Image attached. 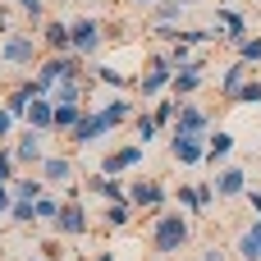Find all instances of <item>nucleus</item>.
<instances>
[{
  "mask_svg": "<svg viewBox=\"0 0 261 261\" xmlns=\"http://www.w3.org/2000/svg\"><path fill=\"white\" fill-rule=\"evenodd\" d=\"M193 239V216L179 206H165L161 216H151V252L156 257H179Z\"/></svg>",
  "mask_w": 261,
  "mask_h": 261,
  "instance_id": "1",
  "label": "nucleus"
},
{
  "mask_svg": "<svg viewBox=\"0 0 261 261\" xmlns=\"http://www.w3.org/2000/svg\"><path fill=\"white\" fill-rule=\"evenodd\" d=\"M170 83H174V60H170V50H165V46H156V50H151V60H147V69L133 78V92L151 106V101L170 96Z\"/></svg>",
  "mask_w": 261,
  "mask_h": 261,
  "instance_id": "2",
  "label": "nucleus"
},
{
  "mask_svg": "<svg viewBox=\"0 0 261 261\" xmlns=\"http://www.w3.org/2000/svg\"><path fill=\"white\" fill-rule=\"evenodd\" d=\"M46 55H41V37L37 28H14L9 37H0V64L5 69H37Z\"/></svg>",
  "mask_w": 261,
  "mask_h": 261,
  "instance_id": "3",
  "label": "nucleus"
},
{
  "mask_svg": "<svg viewBox=\"0 0 261 261\" xmlns=\"http://www.w3.org/2000/svg\"><path fill=\"white\" fill-rule=\"evenodd\" d=\"M37 174L46 179V188H64V197H78V193H83V174H78L73 151H50Z\"/></svg>",
  "mask_w": 261,
  "mask_h": 261,
  "instance_id": "4",
  "label": "nucleus"
},
{
  "mask_svg": "<svg viewBox=\"0 0 261 261\" xmlns=\"http://www.w3.org/2000/svg\"><path fill=\"white\" fill-rule=\"evenodd\" d=\"M69 37H73V55H83V60H92L101 46H106V23L96 18V14H78V18H69Z\"/></svg>",
  "mask_w": 261,
  "mask_h": 261,
  "instance_id": "5",
  "label": "nucleus"
},
{
  "mask_svg": "<svg viewBox=\"0 0 261 261\" xmlns=\"http://www.w3.org/2000/svg\"><path fill=\"white\" fill-rule=\"evenodd\" d=\"M142 156H147L142 142H119V147H106V151H101L96 170L110 174V179H124V174H133V170L142 165Z\"/></svg>",
  "mask_w": 261,
  "mask_h": 261,
  "instance_id": "6",
  "label": "nucleus"
},
{
  "mask_svg": "<svg viewBox=\"0 0 261 261\" xmlns=\"http://www.w3.org/2000/svg\"><path fill=\"white\" fill-rule=\"evenodd\" d=\"M128 202H133V211H151V216H161L165 206H170V188L161 184V179H128Z\"/></svg>",
  "mask_w": 261,
  "mask_h": 261,
  "instance_id": "7",
  "label": "nucleus"
},
{
  "mask_svg": "<svg viewBox=\"0 0 261 261\" xmlns=\"http://www.w3.org/2000/svg\"><path fill=\"white\" fill-rule=\"evenodd\" d=\"M170 138H211V110L197 101H179V119H174Z\"/></svg>",
  "mask_w": 261,
  "mask_h": 261,
  "instance_id": "8",
  "label": "nucleus"
},
{
  "mask_svg": "<svg viewBox=\"0 0 261 261\" xmlns=\"http://www.w3.org/2000/svg\"><path fill=\"white\" fill-rule=\"evenodd\" d=\"M110 133H115V128H110V124L101 119V110L92 106V110H87V115L78 119V128L69 133V151H83V147H101V142H106Z\"/></svg>",
  "mask_w": 261,
  "mask_h": 261,
  "instance_id": "9",
  "label": "nucleus"
},
{
  "mask_svg": "<svg viewBox=\"0 0 261 261\" xmlns=\"http://www.w3.org/2000/svg\"><path fill=\"white\" fill-rule=\"evenodd\" d=\"M50 229H55V239H64V243H69V239H83V234L92 229V216H87V206H83L78 197H64V211L55 216V225H50Z\"/></svg>",
  "mask_w": 261,
  "mask_h": 261,
  "instance_id": "10",
  "label": "nucleus"
},
{
  "mask_svg": "<svg viewBox=\"0 0 261 261\" xmlns=\"http://www.w3.org/2000/svg\"><path fill=\"white\" fill-rule=\"evenodd\" d=\"M46 156H50V151H46V133L18 128V138H14V161H18V170H23V165H28V170H41Z\"/></svg>",
  "mask_w": 261,
  "mask_h": 261,
  "instance_id": "11",
  "label": "nucleus"
},
{
  "mask_svg": "<svg viewBox=\"0 0 261 261\" xmlns=\"http://www.w3.org/2000/svg\"><path fill=\"white\" fill-rule=\"evenodd\" d=\"M211 28H220V37H225L234 50L252 37V32H248V14H243V9H229V5H216V23H211Z\"/></svg>",
  "mask_w": 261,
  "mask_h": 261,
  "instance_id": "12",
  "label": "nucleus"
},
{
  "mask_svg": "<svg viewBox=\"0 0 261 261\" xmlns=\"http://www.w3.org/2000/svg\"><path fill=\"white\" fill-rule=\"evenodd\" d=\"M202 83H206V60L197 55L188 69H174V83H170V96L174 101H193L197 92H202Z\"/></svg>",
  "mask_w": 261,
  "mask_h": 261,
  "instance_id": "13",
  "label": "nucleus"
},
{
  "mask_svg": "<svg viewBox=\"0 0 261 261\" xmlns=\"http://www.w3.org/2000/svg\"><path fill=\"white\" fill-rule=\"evenodd\" d=\"M83 193L101 197L106 206H110V202H128V179H110V174L92 170V174H83Z\"/></svg>",
  "mask_w": 261,
  "mask_h": 261,
  "instance_id": "14",
  "label": "nucleus"
},
{
  "mask_svg": "<svg viewBox=\"0 0 261 261\" xmlns=\"http://www.w3.org/2000/svg\"><path fill=\"white\" fill-rule=\"evenodd\" d=\"M211 184H216V197L220 202H234V197H248V170L243 165H225V170H216L211 174Z\"/></svg>",
  "mask_w": 261,
  "mask_h": 261,
  "instance_id": "15",
  "label": "nucleus"
},
{
  "mask_svg": "<svg viewBox=\"0 0 261 261\" xmlns=\"http://www.w3.org/2000/svg\"><path fill=\"white\" fill-rule=\"evenodd\" d=\"M37 37H41V50H46V55H69V50H73L69 18H46V23L37 28Z\"/></svg>",
  "mask_w": 261,
  "mask_h": 261,
  "instance_id": "16",
  "label": "nucleus"
},
{
  "mask_svg": "<svg viewBox=\"0 0 261 261\" xmlns=\"http://www.w3.org/2000/svg\"><path fill=\"white\" fill-rule=\"evenodd\" d=\"M252 73H257L252 64H243V60H229V64H225V73H220V101H225V106H234V96L248 87V78H252Z\"/></svg>",
  "mask_w": 261,
  "mask_h": 261,
  "instance_id": "17",
  "label": "nucleus"
},
{
  "mask_svg": "<svg viewBox=\"0 0 261 261\" xmlns=\"http://www.w3.org/2000/svg\"><path fill=\"white\" fill-rule=\"evenodd\" d=\"M174 165H206V138H170Z\"/></svg>",
  "mask_w": 261,
  "mask_h": 261,
  "instance_id": "18",
  "label": "nucleus"
},
{
  "mask_svg": "<svg viewBox=\"0 0 261 261\" xmlns=\"http://www.w3.org/2000/svg\"><path fill=\"white\" fill-rule=\"evenodd\" d=\"M87 92H92V78H69V83H55L50 87V101L55 106H83L87 110Z\"/></svg>",
  "mask_w": 261,
  "mask_h": 261,
  "instance_id": "19",
  "label": "nucleus"
},
{
  "mask_svg": "<svg viewBox=\"0 0 261 261\" xmlns=\"http://www.w3.org/2000/svg\"><path fill=\"white\" fill-rule=\"evenodd\" d=\"M96 110H101V119H106L110 128H124V124H133V115H138V106H133L124 92L106 96V106H96Z\"/></svg>",
  "mask_w": 261,
  "mask_h": 261,
  "instance_id": "20",
  "label": "nucleus"
},
{
  "mask_svg": "<svg viewBox=\"0 0 261 261\" xmlns=\"http://www.w3.org/2000/svg\"><path fill=\"white\" fill-rule=\"evenodd\" d=\"M229 156H234V133L229 128H211V138H206V165L211 170H225Z\"/></svg>",
  "mask_w": 261,
  "mask_h": 261,
  "instance_id": "21",
  "label": "nucleus"
},
{
  "mask_svg": "<svg viewBox=\"0 0 261 261\" xmlns=\"http://www.w3.org/2000/svg\"><path fill=\"white\" fill-rule=\"evenodd\" d=\"M193 5H202V0H161L151 9V28H184V14Z\"/></svg>",
  "mask_w": 261,
  "mask_h": 261,
  "instance_id": "22",
  "label": "nucleus"
},
{
  "mask_svg": "<svg viewBox=\"0 0 261 261\" xmlns=\"http://www.w3.org/2000/svg\"><path fill=\"white\" fill-rule=\"evenodd\" d=\"M23 128H32V133H55V101L50 96H41V101H32V110H28V119H23Z\"/></svg>",
  "mask_w": 261,
  "mask_h": 261,
  "instance_id": "23",
  "label": "nucleus"
},
{
  "mask_svg": "<svg viewBox=\"0 0 261 261\" xmlns=\"http://www.w3.org/2000/svg\"><path fill=\"white\" fill-rule=\"evenodd\" d=\"M92 83H101V87H115V92L133 87V78H128L124 69H115V64H92Z\"/></svg>",
  "mask_w": 261,
  "mask_h": 261,
  "instance_id": "24",
  "label": "nucleus"
},
{
  "mask_svg": "<svg viewBox=\"0 0 261 261\" xmlns=\"http://www.w3.org/2000/svg\"><path fill=\"white\" fill-rule=\"evenodd\" d=\"M50 188H46V179L41 174H28V179H14V202H41Z\"/></svg>",
  "mask_w": 261,
  "mask_h": 261,
  "instance_id": "25",
  "label": "nucleus"
},
{
  "mask_svg": "<svg viewBox=\"0 0 261 261\" xmlns=\"http://www.w3.org/2000/svg\"><path fill=\"white\" fill-rule=\"evenodd\" d=\"M133 216H138V211H133V202H110V206L101 211V225H106V229H128V225H133Z\"/></svg>",
  "mask_w": 261,
  "mask_h": 261,
  "instance_id": "26",
  "label": "nucleus"
},
{
  "mask_svg": "<svg viewBox=\"0 0 261 261\" xmlns=\"http://www.w3.org/2000/svg\"><path fill=\"white\" fill-rule=\"evenodd\" d=\"M147 110H151V119L161 124V133H170L174 119H179V101H174V96H161V101H151Z\"/></svg>",
  "mask_w": 261,
  "mask_h": 261,
  "instance_id": "27",
  "label": "nucleus"
},
{
  "mask_svg": "<svg viewBox=\"0 0 261 261\" xmlns=\"http://www.w3.org/2000/svg\"><path fill=\"white\" fill-rule=\"evenodd\" d=\"M87 110H92V106H87ZM87 110H83V106H55V133H60V138H69Z\"/></svg>",
  "mask_w": 261,
  "mask_h": 261,
  "instance_id": "28",
  "label": "nucleus"
},
{
  "mask_svg": "<svg viewBox=\"0 0 261 261\" xmlns=\"http://www.w3.org/2000/svg\"><path fill=\"white\" fill-rule=\"evenodd\" d=\"M32 211H37V225H55V216L64 211V193H46L41 202H32Z\"/></svg>",
  "mask_w": 261,
  "mask_h": 261,
  "instance_id": "29",
  "label": "nucleus"
},
{
  "mask_svg": "<svg viewBox=\"0 0 261 261\" xmlns=\"http://www.w3.org/2000/svg\"><path fill=\"white\" fill-rule=\"evenodd\" d=\"M133 138H138V142H142V147H147V142H156V138H161V124H156V119H151V110H138V115H133Z\"/></svg>",
  "mask_w": 261,
  "mask_h": 261,
  "instance_id": "30",
  "label": "nucleus"
},
{
  "mask_svg": "<svg viewBox=\"0 0 261 261\" xmlns=\"http://www.w3.org/2000/svg\"><path fill=\"white\" fill-rule=\"evenodd\" d=\"M234 257H239V261H261V243H257V234H252V229H243V234H239Z\"/></svg>",
  "mask_w": 261,
  "mask_h": 261,
  "instance_id": "31",
  "label": "nucleus"
},
{
  "mask_svg": "<svg viewBox=\"0 0 261 261\" xmlns=\"http://www.w3.org/2000/svg\"><path fill=\"white\" fill-rule=\"evenodd\" d=\"M9 5H14L32 28H41V23H46V0H9Z\"/></svg>",
  "mask_w": 261,
  "mask_h": 261,
  "instance_id": "32",
  "label": "nucleus"
},
{
  "mask_svg": "<svg viewBox=\"0 0 261 261\" xmlns=\"http://www.w3.org/2000/svg\"><path fill=\"white\" fill-rule=\"evenodd\" d=\"M174 206L188 211V216H197V184H179L174 188Z\"/></svg>",
  "mask_w": 261,
  "mask_h": 261,
  "instance_id": "33",
  "label": "nucleus"
},
{
  "mask_svg": "<svg viewBox=\"0 0 261 261\" xmlns=\"http://www.w3.org/2000/svg\"><path fill=\"white\" fill-rule=\"evenodd\" d=\"M14 179H18V161H14V142H9V147H0V184L14 188Z\"/></svg>",
  "mask_w": 261,
  "mask_h": 261,
  "instance_id": "34",
  "label": "nucleus"
},
{
  "mask_svg": "<svg viewBox=\"0 0 261 261\" xmlns=\"http://www.w3.org/2000/svg\"><path fill=\"white\" fill-rule=\"evenodd\" d=\"M234 55H239L243 64H252V69H257V64H261V32H252V37H248V41H243Z\"/></svg>",
  "mask_w": 261,
  "mask_h": 261,
  "instance_id": "35",
  "label": "nucleus"
},
{
  "mask_svg": "<svg viewBox=\"0 0 261 261\" xmlns=\"http://www.w3.org/2000/svg\"><path fill=\"white\" fill-rule=\"evenodd\" d=\"M216 202H220V197H216V184H211V179H197V216H206Z\"/></svg>",
  "mask_w": 261,
  "mask_h": 261,
  "instance_id": "36",
  "label": "nucleus"
},
{
  "mask_svg": "<svg viewBox=\"0 0 261 261\" xmlns=\"http://www.w3.org/2000/svg\"><path fill=\"white\" fill-rule=\"evenodd\" d=\"M234 106H261V78H257V73H252V78H248V87L234 96Z\"/></svg>",
  "mask_w": 261,
  "mask_h": 261,
  "instance_id": "37",
  "label": "nucleus"
},
{
  "mask_svg": "<svg viewBox=\"0 0 261 261\" xmlns=\"http://www.w3.org/2000/svg\"><path fill=\"white\" fill-rule=\"evenodd\" d=\"M14 128H18V119H14V115H9V110H5V106H0V147H9V142H14V138H18V133H14Z\"/></svg>",
  "mask_w": 261,
  "mask_h": 261,
  "instance_id": "38",
  "label": "nucleus"
},
{
  "mask_svg": "<svg viewBox=\"0 0 261 261\" xmlns=\"http://www.w3.org/2000/svg\"><path fill=\"white\" fill-rule=\"evenodd\" d=\"M9 220H14V225H37V211H32V202H14Z\"/></svg>",
  "mask_w": 261,
  "mask_h": 261,
  "instance_id": "39",
  "label": "nucleus"
},
{
  "mask_svg": "<svg viewBox=\"0 0 261 261\" xmlns=\"http://www.w3.org/2000/svg\"><path fill=\"white\" fill-rule=\"evenodd\" d=\"M9 211H14V188L0 184V220H9Z\"/></svg>",
  "mask_w": 261,
  "mask_h": 261,
  "instance_id": "40",
  "label": "nucleus"
},
{
  "mask_svg": "<svg viewBox=\"0 0 261 261\" xmlns=\"http://www.w3.org/2000/svg\"><path fill=\"white\" fill-rule=\"evenodd\" d=\"M60 243H64V239H50V243H41V252H37V257H46V261H60V257H64V252H60Z\"/></svg>",
  "mask_w": 261,
  "mask_h": 261,
  "instance_id": "41",
  "label": "nucleus"
},
{
  "mask_svg": "<svg viewBox=\"0 0 261 261\" xmlns=\"http://www.w3.org/2000/svg\"><path fill=\"white\" fill-rule=\"evenodd\" d=\"M14 32V18H9V0H0V37Z\"/></svg>",
  "mask_w": 261,
  "mask_h": 261,
  "instance_id": "42",
  "label": "nucleus"
},
{
  "mask_svg": "<svg viewBox=\"0 0 261 261\" xmlns=\"http://www.w3.org/2000/svg\"><path fill=\"white\" fill-rule=\"evenodd\" d=\"M248 202H252V220H261V188H248Z\"/></svg>",
  "mask_w": 261,
  "mask_h": 261,
  "instance_id": "43",
  "label": "nucleus"
},
{
  "mask_svg": "<svg viewBox=\"0 0 261 261\" xmlns=\"http://www.w3.org/2000/svg\"><path fill=\"white\" fill-rule=\"evenodd\" d=\"M124 5H128V9H147V14H151V9H156L161 0H124Z\"/></svg>",
  "mask_w": 261,
  "mask_h": 261,
  "instance_id": "44",
  "label": "nucleus"
},
{
  "mask_svg": "<svg viewBox=\"0 0 261 261\" xmlns=\"http://www.w3.org/2000/svg\"><path fill=\"white\" fill-rule=\"evenodd\" d=\"M202 261H225V248H216V243H211V248L202 252Z\"/></svg>",
  "mask_w": 261,
  "mask_h": 261,
  "instance_id": "45",
  "label": "nucleus"
},
{
  "mask_svg": "<svg viewBox=\"0 0 261 261\" xmlns=\"http://www.w3.org/2000/svg\"><path fill=\"white\" fill-rule=\"evenodd\" d=\"M92 261H115V252H110V248H101V252H96Z\"/></svg>",
  "mask_w": 261,
  "mask_h": 261,
  "instance_id": "46",
  "label": "nucleus"
},
{
  "mask_svg": "<svg viewBox=\"0 0 261 261\" xmlns=\"http://www.w3.org/2000/svg\"><path fill=\"white\" fill-rule=\"evenodd\" d=\"M248 229H252V234H257V243H261V220H252V225H248Z\"/></svg>",
  "mask_w": 261,
  "mask_h": 261,
  "instance_id": "47",
  "label": "nucleus"
},
{
  "mask_svg": "<svg viewBox=\"0 0 261 261\" xmlns=\"http://www.w3.org/2000/svg\"><path fill=\"white\" fill-rule=\"evenodd\" d=\"M23 261H46V257H23Z\"/></svg>",
  "mask_w": 261,
  "mask_h": 261,
  "instance_id": "48",
  "label": "nucleus"
},
{
  "mask_svg": "<svg viewBox=\"0 0 261 261\" xmlns=\"http://www.w3.org/2000/svg\"><path fill=\"white\" fill-rule=\"evenodd\" d=\"M64 5H73V0H64Z\"/></svg>",
  "mask_w": 261,
  "mask_h": 261,
  "instance_id": "49",
  "label": "nucleus"
}]
</instances>
